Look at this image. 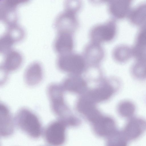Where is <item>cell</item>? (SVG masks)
Returning a JSON list of instances; mask_svg holds the SVG:
<instances>
[{
  "instance_id": "6da1fadb",
  "label": "cell",
  "mask_w": 146,
  "mask_h": 146,
  "mask_svg": "<svg viewBox=\"0 0 146 146\" xmlns=\"http://www.w3.org/2000/svg\"><path fill=\"white\" fill-rule=\"evenodd\" d=\"M15 125L22 131L30 137L36 139L43 133L41 122L36 115L26 108L20 109L15 118Z\"/></svg>"
},
{
  "instance_id": "7a4b0ae2",
  "label": "cell",
  "mask_w": 146,
  "mask_h": 146,
  "mask_svg": "<svg viewBox=\"0 0 146 146\" xmlns=\"http://www.w3.org/2000/svg\"><path fill=\"white\" fill-rule=\"evenodd\" d=\"M117 31L116 21L112 18L93 26L89 31V37L90 41L102 44L113 40Z\"/></svg>"
},
{
  "instance_id": "3957f363",
  "label": "cell",
  "mask_w": 146,
  "mask_h": 146,
  "mask_svg": "<svg viewBox=\"0 0 146 146\" xmlns=\"http://www.w3.org/2000/svg\"><path fill=\"white\" fill-rule=\"evenodd\" d=\"M86 60L82 54L72 52L59 54L57 60L58 67L61 70L70 72H79L84 67Z\"/></svg>"
},
{
  "instance_id": "277c9868",
  "label": "cell",
  "mask_w": 146,
  "mask_h": 146,
  "mask_svg": "<svg viewBox=\"0 0 146 146\" xmlns=\"http://www.w3.org/2000/svg\"><path fill=\"white\" fill-rule=\"evenodd\" d=\"M55 23L57 33L72 34L77 30L79 25L77 14L65 10L58 15Z\"/></svg>"
},
{
  "instance_id": "5b68a950",
  "label": "cell",
  "mask_w": 146,
  "mask_h": 146,
  "mask_svg": "<svg viewBox=\"0 0 146 146\" xmlns=\"http://www.w3.org/2000/svg\"><path fill=\"white\" fill-rule=\"evenodd\" d=\"M61 87L58 84H50L47 89V94L53 113L56 115H60L66 110Z\"/></svg>"
},
{
  "instance_id": "8992f818",
  "label": "cell",
  "mask_w": 146,
  "mask_h": 146,
  "mask_svg": "<svg viewBox=\"0 0 146 146\" xmlns=\"http://www.w3.org/2000/svg\"><path fill=\"white\" fill-rule=\"evenodd\" d=\"M132 1L112 0L107 3L108 11L112 19L116 20L127 18L132 8Z\"/></svg>"
},
{
  "instance_id": "52a82bcc",
  "label": "cell",
  "mask_w": 146,
  "mask_h": 146,
  "mask_svg": "<svg viewBox=\"0 0 146 146\" xmlns=\"http://www.w3.org/2000/svg\"><path fill=\"white\" fill-rule=\"evenodd\" d=\"M14 118L12 117L9 108L4 104L0 105V134L7 137L13 133L15 125Z\"/></svg>"
},
{
  "instance_id": "ba28073f",
  "label": "cell",
  "mask_w": 146,
  "mask_h": 146,
  "mask_svg": "<svg viewBox=\"0 0 146 146\" xmlns=\"http://www.w3.org/2000/svg\"><path fill=\"white\" fill-rule=\"evenodd\" d=\"M74 46L73 34L66 33H58L54 41V50L59 54L73 52Z\"/></svg>"
},
{
  "instance_id": "9c48e42d",
  "label": "cell",
  "mask_w": 146,
  "mask_h": 146,
  "mask_svg": "<svg viewBox=\"0 0 146 146\" xmlns=\"http://www.w3.org/2000/svg\"><path fill=\"white\" fill-rule=\"evenodd\" d=\"M105 52L102 44L90 41L84 46L82 53L86 60L92 63L100 61Z\"/></svg>"
},
{
  "instance_id": "30bf717a",
  "label": "cell",
  "mask_w": 146,
  "mask_h": 146,
  "mask_svg": "<svg viewBox=\"0 0 146 146\" xmlns=\"http://www.w3.org/2000/svg\"><path fill=\"white\" fill-rule=\"evenodd\" d=\"M60 123L58 121H53L50 123L43 131L44 139L50 146H58L61 143V128Z\"/></svg>"
},
{
  "instance_id": "8fae6325",
  "label": "cell",
  "mask_w": 146,
  "mask_h": 146,
  "mask_svg": "<svg viewBox=\"0 0 146 146\" xmlns=\"http://www.w3.org/2000/svg\"><path fill=\"white\" fill-rule=\"evenodd\" d=\"M20 0H4L0 5V18L9 25L15 24L16 21V6L22 2Z\"/></svg>"
},
{
  "instance_id": "7c38bea8",
  "label": "cell",
  "mask_w": 146,
  "mask_h": 146,
  "mask_svg": "<svg viewBox=\"0 0 146 146\" xmlns=\"http://www.w3.org/2000/svg\"><path fill=\"white\" fill-rule=\"evenodd\" d=\"M5 56L1 68L5 74L17 70L22 62V58L18 52L10 50L5 53Z\"/></svg>"
},
{
  "instance_id": "4fadbf2b",
  "label": "cell",
  "mask_w": 146,
  "mask_h": 146,
  "mask_svg": "<svg viewBox=\"0 0 146 146\" xmlns=\"http://www.w3.org/2000/svg\"><path fill=\"white\" fill-rule=\"evenodd\" d=\"M42 75V70L40 65L38 63L34 62L26 69L24 76L25 81L28 85L35 86L40 83Z\"/></svg>"
},
{
  "instance_id": "5bb4252c",
  "label": "cell",
  "mask_w": 146,
  "mask_h": 146,
  "mask_svg": "<svg viewBox=\"0 0 146 146\" xmlns=\"http://www.w3.org/2000/svg\"><path fill=\"white\" fill-rule=\"evenodd\" d=\"M132 25L139 27L146 22V2L132 8L128 17Z\"/></svg>"
},
{
  "instance_id": "9a60e30c",
  "label": "cell",
  "mask_w": 146,
  "mask_h": 146,
  "mask_svg": "<svg viewBox=\"0 0 146 146\" xmlns=\"http://www.w3.org/2000/svg\"><path fill=\"white\" fill-rule=\"evenodd\" d=\"M112 55L117 62L125 63L133 58L132 47L124 44L118 45L113 48Z\"/></svg>"
},
{
  "instance_id": "2e32d148",
  "label": "cell",
  "mask_w": 146,
  "mask_h": 146,
  "mask_svg": "<svg viewBox=\"0 0 146 146\" xmlns=\"http://www.w3.org/2000/svg\"><path fill=\"white\" fill-rule=\"evenodd\" d=\"M8 27L1 38L5 43L11 46L13 43L22 39L24 36V32L20 27L15 24L9 25Z\"/></svg>"
},
{
  "instance_id": "e0dca14e",
  "label": "cell",
  "mask_w": 146,
  "mask_h": 146,
  "mask_svg": "<svg viewBox=\"0 0 146 146\" xmlns=\"http://www.w3.org/2000/svg\"><path fill=\"white\" fill-rule=\"evenodd\" d=\"M119 113L123 116L129 117L132 116L135 113L136 107L132 101L126 100L120 102L117 106Z\"/></svg>"
},
{
  "instance_id": "ac0fdd59",
  "label": "cell",
  "mask_w": 146,
  "mask_h": 146,
  "mask_svg": "<svg viewBox=\"0 0 146 146\" xmlns=\"http://www.w3.org/2000/svg\"><path fill=\"white\" fill-rule=\"evenodd\" d=\"M131 47L133 58L135 61L146 64V45L134 43Z\"/></svg>"
},
{
  "instance_id": "d6986e66",
  "label": "cell",
  "mask_w": 146,
  "mask_h": 146,
  "mask_svg": "<svg viewBox=\"0 0 146 146\" xmlns=\"http://www.w3.org/2000/svg\"><path fill=\"white\" fill-rule=\"evenodd\" d=\"M133 76L139 80L146 79V64L135 61L131 68Z\"/></svg>"
},
{
  "instance_id": "ffe728a7",
  "label": "cell",
  "mask_w": 146,
  "mask_h": 146,
  "mask_svg": "<svg viewBox=\"0 0 146 146\" xmlns=\"http://www.w3.org/2000/svg\"><path fill=\"white\" fill-rule=\"evenodd\" d=\"M113 92L112 88L108 87H103L96 90L92 94L93 97L96 100H103L111 96Z\"/></svg>"
},
{
  "instance_id": "44dd1931",
  "label": "cell",
  "mask_w": 146,
  "mask_h": 146,
  "mask_svg": "<svg viewBox=\"0 0 146 146\" xmlns=\"http://www.w3.org/2000/svg\"><path fill=\"white\" fill-rule=\"evenodd\" d=\"M64 10L77 14L81 9L82 2L78 0H69L64 3Z\"/></svg>"
},
{
  "instance_id": "7402d4cb",
  "label": "cell",
  "mask_w": 146,
  "mask_h": 146,
  "mask_svg": "<svg viewBox=\"0 0 146 146\" xmlns=\"http://www.w3.org/2000/svg\"><path fill=\"white\" fill-rule=\"evenodd\" d=\"M139 27L136 36L135 44L146 45V22Z\"/></svg>"
}]
</instances>
